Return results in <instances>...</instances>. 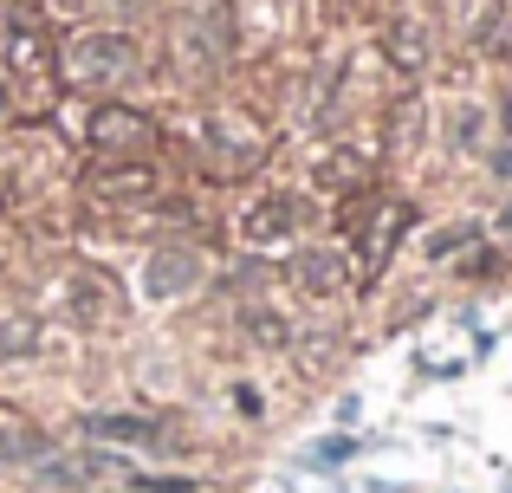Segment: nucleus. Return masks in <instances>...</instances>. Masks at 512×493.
<instances>
[{
  "label": "nucleus",
  "mask_w": 512,
  "mask_h": 493,
  "mask_svg": "<svg viewBox=\"0 0 512 493\" xmlns=\"http://www.w3.org/2000/svg\"><path fill=\"white\" fill-rule=\"evenodd\" d=\"M143 72V46L130 33H72L59 52V78L72 91H117Z\"/></svg>",
  "instance_id": "1"
},
{
  "label": "nucleus",
  "mask_w": 512,
  "mask_h": 493,
  "mask_svg": "<svg viewBox=\"0 0 512 493\" xmlns=\"http://www.w3.org/2000/svg\"><path fill=\"white\" fill-rule=\"evenodd\" d=\"M169 46L182 72H221L234 59V7L227 0H182L169 13Z\"/></svg>",
  "instance_id": "2"
},
{
  "label": "nucleus",
  "mask_w": 512,
  "mask_h": 493,
  "mask_svg": "<svg viewBox=\"0 0 512 493\" xmlns=\"http://www.w3.org/2000/svg\"><path fill=\"white\" fill-rule=\"evenodd\" d=\"M195 156L214 169V176H247V169H260L266 137L253 124H240V117H214V124L201 130V150Z\"/></svg>",
  "instance_id": "3"
},
{
  "label": "nucleus",
  "mask_w": 512,
  "mask_h": 493,
  "mask_svg": "<svg viewBox=\"0 0 512 493\" xmlns=\"http://www.w3.org/2000/svg\"><path fill=\"white\" fill-rule=\"evenodd\" d=\"M85 137H91L98 156H150L156 150V124L143 111H130V104H98Z\"/></svg>",
  "instance_id": "4"
},
{
  "label": "nucleus",
  "mask_w": 512,
  "mask_h": 493,
  "mask_svg": "<svg viewBox=\"0 0 512 493\" xmlns=\"http://www.w3.org/2000/svg\"><path fill=\"white\" fill-rule=\"evenodd\" d=\"M402 234H409V208H402L396 195H376V202L363 208V260H357V279H376V273H383Z\"/></svg>",
  "instance_id": "5"
},
{
  "label": "nucleus",
  "mask_w": 512,
  "mask_h": 493,
  "mask_svg": "<svg viewBox=\"0 0 512 493\" xmlns=\"http://www.w3.org/2000/svg\"><path fill=\"white\" fill-rule=\"evenodd\" d=\"M85 195H98V202L156 195V163L150 156H98V169H85Z\"/></svg>",
  "instance_id": "6"
},
{
  "label": "nucleus",
  "mask_w": 512,
  "mask_h": 493,
  "mask_svg": "<svg viewBox=\"0 0 512 493\" xmlns=\"http://www.w3.org/2000/svg\"><path fill=\"white\" fill-rule=\"evenodd\" d=\"M201 279V253L188 247H169V253H150V266H143V292H150V305L175 299L182 286H195Z\"/></svg>",
  "instance_id": "7"
},
{
  "label": "nucleus",
  "mask_w": 512,
  "mask_h": 493,
  "mask_svg": "<svg viewBox=\"0 0 512 493\" xmlns=\"http://www.w3.org/2000/svg\"><path fill=\"white\" fill-rule=\"evenodd\" d=\"M98 442H130V448H169V429L156 416H91L85 422Z\"/></svg>",
  "instance_id": "8"
},
{
  "label": "nucleus",
  "mask_w": 512,
  "mask_h": 493,
  "mask_svg": "<svg viewBox=\"0 0 512 493\" xmlns=\"http://www.w3.org/2000/svg\"><path fill=\"white\" fill-rule=\"evenodd\" d=\"M299 215H305V208L292 202V195H273V202H260V208H247V215H240V234H247L253 247H260V241H279V234L299 228Z\"/></svg>",
  "instance_id": "9"
},
{
  "label": "nucleus",
  "mask_w": 512,
  "mask_h": 493,
  "mask_svg": "<svg viewBox=\"0 0 512 493\" xmlns=\"http://www.w3.org/2000/svg\"><path fill=\"white\" fill-rule=\"evenodd\" d=\"M299 279H305L312 292H331V286L344 279V260H338V247H312V253L299 260Z\"/></svg>",
  "instance_id": "10"
},
{
  "label": "nucleus",
  "mask_w": 512,
  "mask_h": 493,
  "mask_svg": "<svg viewBox=\"0 0 512 493\" xmlns=\"http://www.w3.org/2000/svg\"><path fill=\"white\" fill-rule=\"evenodd\" d=\"M33 344H39V325H33V318H0V364L33 357Z\"/></svg>",
  "instance_id": "11"
},
{
  "label": "nucleus",
  "mask_w": 512,
  "mask_h": 493,
  "mask_svg": "<svg viewBox=\"0 0 512 493\" xmlns=\"http://www.w3.org/2000/svg\"><path fill=\"white\" fill-rule=\"evenodd\" d=\"M13 72L20 78H46V52H39V39H33V26H13Z\"/></svg>",
  "instance_id": "12"
},
{
  "label": "nucleus",
  "mask_w": 512,
  "mask_h": 493,
  "mask_svg": "<svg viewBox=\"0 0 512 493\" xmlns=\"http://www.w3.org/2000/svg\"><path fill=\"white\" fill-rule=\"evenodd\" d=\"M72 318H85V325H98V318H104V305H111V286H104V279H78V286H72Z\"/></svg>",
  "instance_id": "13"
},
{
  "label": "nucleus",
  "mask_w": 512,
  "mask_h": 493,
  "mask_svg": "<svg viewBox=\"0 0 512 493\" xmlns=\"http://www.w3.org/2000/svg\"><path fill=\"white\" fill-rule=\"evenodd\" d=\"M389 52H396V65H422L428 52H422V26H396L389 33Z\"/></svg>",
  "instance_id": "14"
},
{
  "label": "nucleus",
  "mask_w": 512,
  "mask_h": 493,
  "mask_svg": "<svg viewBox=\"0 0 512 493\" xmlns=\"http://www.w3.org/2000/svg\"><path fill=\"white\" fill-rule=\"evenodd\" d=\"M111 7H137V0H111Z\"/></svg>",
  "instance_id": "15"
}]
</instances>
